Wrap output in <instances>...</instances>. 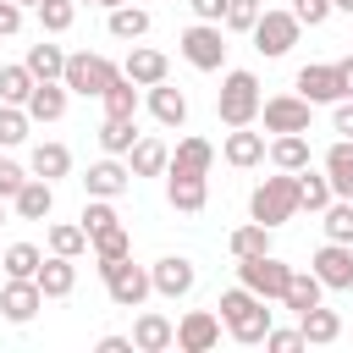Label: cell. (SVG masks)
Returning <instances> with one entry per match:
<instances>
[{
    "label": "cell",
    "mask_w": 353,
    "mask_h": 353,
    "mask_svg": "<svg viewBox=\"0 0 353 353\" xmlns=\"http://www.w3.org/2000/svg\"><path fill=\"white\" fill-rule=\"evenodd\" d=\"M149 116L160 127H182L188 121V94L171 88V83H149Z\"/></svg>",
    "instance_id": "obj_24"
},
{
    "label": "cell",
    "mask_w": 353,
    "mask_h": 353,
    "mask_svg": "<svg viewBox=\"0 0 353 353\" xmlns=\"http://www.w3.org/2000/svg\"><path fill=\"white\" fill-rule=\"evenodd\" d=\"M336 77H342V99H353V55L336 61Z\"/></svg>",
    "instance_id": "obj_52"
},
{
    "label": "cell",
    "mask_w": 353,
    "mask_h": 353,
    "mask_svg": "<svg viewBox=\"0 0 353 353\" xmlns=\"http://www.w3.org/2000/svg\"><path fill=\"white\" fill-rule=\"evenodd\" d=\"M39 265H44V254H39L33 243H11V248L0 254V270H6V276H39Z\"/></svg>",
    "instance_id": "obj_41"
},
{
    "label": "cell",
    "mask_w": 353,
    "mask_h": 353,
    "mask_svg": "<svg viewBox=\"0 0 353 353\" xmlns=\"http://www.w3.org/2000/svg\"><path fill=\"white\" fill-rule=\"evenodd\" d=\"M309 270L320 276L325 292H347V287H353V243H331V237H325V243L314 248Z\"/></svg>",
    "instance_id": "obj_9"
},
{
    "label": "cell",
    "mask_w": 353,
    "mask_h": 353,
    "mask_svg": "<svg viewBox=\"0 0 353 353\" xmlns=\"http://www.w3.org/2000/svg\"><path fill=\"white\" fill-rule=\"evenodd\" d=\"M215 309H221V331H226L232 342H243V347H259V342H265V331L276 325V309H265V298H259V292H248L243 281H237V287H226Z\"/></svg>",
    "instance_id": "obj_1"
},
{
    "label": "cell",
    "mask_w": 353,
    "mask_h": 353,
    "mask_svg": "<svg viewBox=\"0 0 353 353\" xmlns=\"http://www.w3.org/2000/svg\"><path fill=\"white\" fill-rule=\"evenodd\" d=\"M221 154H226V165H237V171H248V165H265V132L232 127V132H226V143H221Z\"/></svg>",
    "instance_id": "obj_20"
},
{
    "label": "cell",
    "mask_w": 353,
    "mask_h": 353,
    "mask_svg": "<svg viewBox=\"0 0 353 353\" xmlns=\"http://www.w3.org/2000/svg\"><path fill=\"white\" fill-rule=\"evenodd\" d=\"M33 11H39V28L44 33H66L77 22V0H39Z\"/></svg>",
    "instance_id": "obj_42"
},
{
    "label": "cell",
    "mask_w": 353,
    "mask_h": 353,
    "mask_svg": "<svg viewBox=\"0 0 353 353\" xmlns=\"http://www.w3.org/2000/svg\"><path fill=\"white\" fill-rule=\"evenodd\" d=\"M215 342H221V314L215 309H188L176 320V347L182 353H210Z\"/></svg>",
    "instance_id": "obj_13"
},
{
    "label": "cell",
    "mask_w": 353,
    "mask_h": 353,
    "mask_svg": "<svg viewBox=\"0 0 353 353\" xmlns=\"http://www.w3.org/2000/svg\"><path fill=\"white\" fill-rule=\"evenodd\" d=\"M50 254H66V259L88 254V232H83V221H55V226H50Z\"/></svg>",
    "instance_id": "obj_36"
},
{
    "label": "cell",
    "mask_w": 353,
    "mask_h": 353,
    "mask_svg": "<svg viewBox=\"0 0 353 353\" xmlns=\"http://www.w3.org/2000/svg\"><path fill=\"white\" fill-rule=\"evenodd\" d=\"M298 331H303V347H325V342H336V336H342V314H336V309H325V303H314V309H303V314H298Z\"/></svg>",
    "instance_id": "obj_22"
},
{
    "label": "cell",
    "mask_w": 353,
    "mask_h": 353,
    "mask_svg": "<svg viewBox=\"0 0 353 353\" xmlns=\"http://www.w3.org/2000/svg\"><path fill=\"white\" fill-rule=\"evenodd\" d=\"M331 11H347L353 17V0H331Z\"/></svg>",
    "instance_id": "obj_54"
},
{
    "label": "cell",
    "mask_w": 353,
    "mask_h": 353,
    "mask_svg": "<svg viewBox=\"0 0 353 353\" xmlns=\"http://www.w3.org/2000/svg\"><path fill=\"white\" fill-rule=\"evenodd\" d=\"M320 226H325L331 243H353V199H331L320 210Z\"/></svg>",
    "instance_id": "obj_39"
},
{
    "label": "cell",
    "mask_w": 353,
    "mask_h": 353,
    "mask_svg": "<svg viewBox=\"0 0 353 353\" xmlns=\"http://www.w3.org/2000/svg\"><path fill=\"white\" fill-rule=\"evenodd\" d=\"M215 116H221V127H254V116H259V77L248 66H237V72L221 77Z\"/></svg>",
    "instance_id": "obj_3"
},
{
    "label": "cell",
    "mask_w": 353,
    "mask_h": 353,
    "mask_svg": "<svg viewBox=\"0 0 353 353\" xmlns=\"http://www.w3.org/2000/svg\"><path fill=\"white\" fill-rule=\"evenodd\" d=\"M33 72L17 61V66H0V105H28V94H33Z\"/></svg>",
    "instance_id": "obj_38"
},
{
    "label": "cell",
    "mask_w": 353,
    "mask_h": 353,
    "mask_svg": "<svg viewBox=\"0 0 353 353\" xmlns=\"http://www.w3.org/2000/svg\"><path fill=\"white\" fill-rule=\"evenodd\" d=\"M28 171H33V176H44V182H61V176L72 171V149H66V143H55V138H44V143H33Z\"/></svg>",
    "instance_id": "obj_25"
},
{
    "label": "cell",
    "mask_w": 353,
    "mask_h": 353,
    "mask_svg": "<svg viewBox=\"0 0 353 353\" xmlns=\"http://www.w3.org/2000/svg\"><path fill=\"white\" fill-rule=\"evenodd\" d=\"M99 353H132V336H99Z\"/></svg>",
    "instance_id": "obj_53"
},
{
    "label": "cell",
    "mask_w": 353,
    "mask_h": 353,
    "mask_svg": "<svg viewBox=\"0 0 353 353\" xmlns=\"http://www.w3.org/2000/svg\"><path fill=\"white\" fill-rule=\"evenodd\" d=\"M210 165H215V143H210V138H182L165 171H188V176H210Z\"/></svg>",
    "instance_id": "obj_29"
},
{
    "label": "cell",
    "mask_w": 353,
    "mask_h": 353,
    "mask_svg": "<svg viewBox=\"0 0 353 353\" xmlns=\"http://www.w3.org/2000/svg\"><path fill=\"white\" fill-rule=\"evenodd\" d=\"M165 199H171V210L199 215L210 204V182L204 176H188V171H165Z\"/></svg>",
    "instance_id": "obj_17"
},
{
    "label": "cell",
    "mask_w": 353,
    "mask_h": 353,
    "mask_svg": "<svg viewBox=\"0 0 353 353\" xmlns=\"http://www.w3.org/2000/svg\"><path fill=\"white\" fill-rule=\"evenodd\" d=\"M127 182H132V171L121 165V154H105V160H94V165L83 171V193H88V199H121Z\"/></svg>",
    "instance_id": "obj_15"
},
{
    "label": "cell",
    "mask_w": 353,
    "mask_h": 353,
    "mask_svg": "<svg viewBox=\"0 0 353 353\" xmlns=\"http://www.w3.org/2000/svg\"><path fill=\"white\" fill-rule=\"evenodd\" d=\"M28 132H33V116H28L22 105H0V149L28 143Z\"/></svg>",
    "instance_id": "obj_40"
},
{
    "label": "cell",
    "mask_w": 353,
    "mask_h": 353,
    "mask_svg": "<svg viewBox=\"0 0 353 353\" xmlns=\"http://www.w3.org/2000/svg\"><path fill=\"white\" fill-rule=\"evenodd\" d=\"M265 154H270L276 171H303V165H309V138H303V132H276V138L265 143Z\"/></svg>",
    "instance_id": "obj_27"
},
{
    "label": "cell",
    "mask_w": 353,
    "mask_h": 353,
    "mask_svg": "<svg viewBox=\"0 0 353 353\" xmlns=\"http://www.w3.org/2000/svg\"><path fill=\"white\" fill-rule=\"evenodd\" d=\"M248 215L259 221V226H287L292 215H298V171H276V176H265L254 193H248Z\"/></svg>",
    "instance_id": "obj_2"
},
{
    "label": "cell",
    "mask_w": 353,
    "mask_h": 353,
    "mask_svg": "<svg viewBox=\"0 0 353 353\" xmlns=\"http://www.w3.org/2000/svg\"><path fill=\"white\" fill-rule=\"evenodd\" d=\"M149 287H154L160 298H188V292L199 287V270H193V259L165 254V259H154V265H149Z\"/></svg>",
    "instance_id": "obj_11"
},
{
    "label": "cell",
    "mask_w": 353,
    "mask_h": 353,
    "mask_svg": "<svg viewBox=\"0 0 353 353\" xmlns=\"http://www.w3.org/2000/svg\"><path fill=\"white\" fill-rule=\"evenodd\" d=\"M99 105H105V116H138V83L121 72V77L99 94Z\"/></svg>",
    "instance_id": "obj_35"
},
{
    "label": "cell",
    "mask_w": 353,
    "mask_h": 353,
    "mask_svg": "<svg viewBox=\"0 0 353 353\" xmlns=\"http://www.w3.org/2000/svg\"><path fill=\"white\" fill-rule=\"evenodd\" d=\"M99 276H105V292H110L116 309H143V298L154 292L149 265H132V254L127 259H99Z\"/></svg>",
    "instance_id": "obj_5"
},
{
    "label": "cell",
    "mask_w": 353,
    "mask_h": 353,
    "mask_svg": "<svg viewBox=\"0 0 353 353\" xmlns=\"http://www.w3.org/2000/svg\"><path fill=\"white\" fill-rule=\"evenodd\" d=\"M22 66H28V72H33L39 83H55V77L66 72V50H61V44H44V39H39V44H28V61H22Z\"/></svg>",
    "instance_id": "obj_32"
},
{
    "label": "cell",
    "mask_w": 353,
    "mask_h": 353,
    "mask_svg": "<svg viewBox=\"0 0 353 353\" xmlns=\"http://www.w3.org/2000/svg\"><path fill=\"white\" fill-rule=\"evenodd\" d=\"M33 121H61L66 116V83L55 77V83H33V94H28V105H22Z\"/></svg>",
    "instance_id": "obj_26"
},
{
    "label": "cell",
    "mask_w": 353,
    "mask_h": 353,
    "mask_svg": "<svg viewBox=\"0 0 353 353\" xmlns=\"http://www.w3.org/2000/svg\"><path fill=\"white\" fill-rule=\"evenodd\" d=\"M188 6H193L199 22H221V17H226V0H188Z\"/></svg>",
    "instance_id": "obj_51"
},
{
    "label": "cell",
    "mask_w": 353,
    "mask_h": 353,
    "mask_svg": "<svg viewBox=\"0 0 353 353\" xmlns=\"http://www.w3.org/2000/svg\"><path fill=\"white\" fill-rule=\"evenodd\" d=\"M331 199H336V193H331V176L303 165V171H298V210H314V215H320Z\"/></svg>",
    "instance_id": "obj_33"
},
{
    "label": "cell",
    "mask_w": 353,
    "mask_h": 353,
    "mask_svg": "<svg viewBox=\"0 0 353 353\" xmlns=\"http://www.w3.org/2000/svg\"><path fill=\"white\" fill-rule=\"evenodd\" d=\"M116 77H121V66H116L110 55H94V50H77V55H66V72H61L66 94H83V99H99V94H105Z\"/></svg>",
    "instance_id": "obj_4"
},
{
    "label": "cell",
    "mask_w": 353,
    "mask_h": 353,
    "mask_svg": "<svg viewBox=\"0 0 353 353\" xmlns=\"http://www.w3.org/2000/svg\"><path fill=\"white\" fill-rule=\"evenodd\" d=\"M17 28H22V6L17 0H0V39H11Z\"/></svg>",
    "instance_id": "obj_49"
},
{
    "label": "cell",
    "mask_w": 353,
    "mask_h": 353,
    "mask_svg": "<svg viewBox=\"0 0 353 353\" xmlns=\"http://www.w3.org/2000/svg\"><path fill=\"white\" fill-rule=\"evenodd\" d=\"M121 72H127L138 88H149V83H165L171 61H165L160 50H149V44H132V50H127V61H121Z\"/></svg>",
    "instance_id": "obj_19"
},
{
    "label": "cell",
    "mask_w": 353,
    "mask_h": 353,
    "mask_svg": "<svg viewBox=\"0 0 353 353\" xmlns=\"http://www.w3.org/2000/svg\"><path fill=\"white\" fill-rule=\"evenodd\" d=\"M176 50H182V61H188L193 72H221V61H226L221 22H193V28L176 39Z\"/></svg>",
    "instance_id": "obj_8"
},
{
    "label": "cell",
    "mask_w": 353,
    "mask_h": 353,
    "mask_svg": "<svg viewBox=\"0 0 353 353\" xmlns=\"http://www.w3.org/2000/svg\"><path fill=\"white\" fill-rule=\"evenodd\" d=\"M165 165H171V149H165L160 138H138V143L127 149V171H132V176H165Z\"/></svg>",
    "instance_id": "obj_28"
},
{
    "label": "cell",
    "mask_w": 353,
    "mask_h": 353,
    "mask_svg": "<svg viewBox=\"0 0 353 353\" xmlns=\"http://www.w3.org/2000/svg\"><path fill=\"white\" fill-rule=\"evenodd\" d=\"M11 210H17L22 221H50V210H55V182H44V176L28 171V182L11 193Z\"/></svg>",
    "instance_id": "obj_16"
},
{
    "label": "cell",
    "mask_w": 353,
    "mask_h": 353,
    "mask_svg": "<svg viewBox=\"0 0 353 353\" xmlns=\"http://www.w3.org/2000/svg\"><path fill=\"white\" fill-rule=\"evenodd\" d=\"M77 6H88V0H77Z\"/></svg>",
    "instance_id": "obj_58"
},
{
    "label": "cell",
    "mask_w": 353,
    "mask_h": 353,
    "mask_svg": "<svg viewBox=\"0 0 353 353\" xmlns=\"http://www.w3.org/2000/svg\"><path fill=\"white\" fill-rule=\"evenodd\" d=\"M320 171L331 176V193L336 199H353V138H336L320 160Z\"/></svg>",
    "instance_id": "obj_23"
},
{
    "label": "cell",
    "mask_w": 353,
    "mask_h": 353,
    "mask_svg": "<svg viewBox=\"0 0 353 353\" xmlns=\"http://www.w3.org/2000/svg\"><path fill=\"white\" fill-rule=\"evenodd\" d=\"M88 248H94V259H127L132 254V232L127 226H110V232L88 237Z\"/></svg>",
    "instance_id": "obj_44"
},
{
    "label": "cell",
    "mask_w": 353,
    "mask_h": 353,
    "mask_svg": "<svg viewBox=\"0 0 353 353\" xmlns=\"http://www.w3.org/2000/svg\"><path fill=\"white\" fill-rule=\"evenodd\" d=\"M17 6H39V0H17Z\"/></svg>",
    "instance_id": "obj_57"
},
{
    "label": "cell",
    "mask_w": 353,
    "mask_h": 353,
    "mask_svg": "<svg viewBox=\"0 0 353 353\" xmlns=\"http://www.w3.org/2000/svg\"><path fill=\"white\" fill-rule=\"evenodd\" d=\"M39 309H44L39 281H33V276H6V287H0V314H6L11 325H28Z\"/></svg>",
    "instance_id": "obj_12"
},
{
    "label": "cell",
    "mask_w": 353,
    "mask_h": 353,
    "mask_svg": "<svg viewBox=\"0 0 353 353\" xmlns=\"http://www.w3.org/2000/svg\"><path fill=\"white\" fill-rule=\"evenodd\" d=\"M226 248H232V259H248V254H270V226L248 221V226H237V232L226 237Z\"/></svg>",
    "instance_id": "obj_37"
},
{
    "label": "cell",
    "mask_w": 353,
    "mask_h": 353,
    "mask_svg": "<svg viewBox=\"0 0 353 353\" xmlns=\"http://www.w3.org/2000/svg\"><path fill=\"white\" fill-rule=\"evenodd\" d=\"M248 33H254V50H259L265 61H281V55L298 44L303 22H298L292 11H276V6H265V11H259V22H254Z\"/></svg>",
    "instance_id": "obj_6"
},
{
    "label": "cell",
    "mask_w": 353,
    "mask_h": 353,
    "mask_svg": "<svg viewBox=\"0 0 353 353\" xmlns=\"http://www.w3.org/2000/svg\"><path fill=\"white\" fill-rule=\"evenodd\" d=\"M110 226H121L116 199H88V204H83V232H88V237H99V232H110Z\"/></svg>",
    "instance_id": "obj_43"
},
{
    "label": "cell",
    "mask_w": 353,
    "mask_h": 353,
    "mask_svg": "<svg viewBox=\"0 0 353 353\" xmlns=\"http://www.w3.org/2000/svg\"><path fill=\"white\" fill-rule=\"evenodd\" d=\"M325 298V287H320V276L314 270H292L287 276V292H281V309H292V314H303V309H314Z\"/></svg>",
    "instance_id": "obj_30"
},
{
    "label": "cell",
    "mask_w": 353,
    "mask_h": 353,
    "mask_svg": "<svg viewBox=\"0 0 353 353\" xmlns=\"http://www.w3.org/2000/svg\"><path fill=\"white\" fill-rule=\"evenodd\" d=\"M22 182H28V171H22L17 160H0V199H6V204H11V193H17Z\"/></svg>",
    "instance_id": "obj_48"
},
{
    "label": "cell",
    "mask_w": 353,
    "mask_h": 353,
    "mask_svg": "<svg viewBox=\"0 0 353 353\" xmlns=\"http://www.w3.org/2000/svg\"><path fill=\"white\" fill-rule=\"evenodd\" d=\"M287 276H292V265L276 259V254H248V259H237V281H243L248 292H259L265 303H281Z\"/></svg>",
    "instance_id": "obj_7"
},
{
    "label": "cell",
    "mask_w": 353,
    "mask_h": 353,
    "mask_svg": "<svg viewBox=\"0 0 353 353\" xmlns=\"http://www.w3.org/2000/svg\"><path fill=\"white\" fill-rule=\"evenodd\" d=\"M88 6H105V11H110V6H121V0H88Z\"/></svg>",
    "instance_id": "obj_55"
},
{
    "label": "cell",
    "mask_w": 353,
    "mask_h": 353,
    "mask_svg": "<svg viewBox=\"0 0 353 353\" xmlns=\"http://www.w3.org/2000/svg\"><path fill=\"white\" fill-rule=\"evenodd\" d=\"M265 347H270V353H298V347H303V331H298V325H270V331H265Z\"/></svg>",
    "instance_id": "obj_46"
},
{
    "label": "cell",
    "mask_w": 353,
    "mask_h": 353,
    "mask_svg": "<svg viewBox=\"0 0 353 353\" xmlns=\"http://www.w3.org/2000/svg\"><path fill=\"white\" fill-rule=\"evenodd\" d=\"M132 143H138L132 116H105V121H99V149H105V154H127Z\"/></svg>",
    "instance_id": "obj_34"
},
{
    "label": "cell",
    "mask_w": 353,
    "mask_h": 353,
    "mask_svg": "<svg viewBox=\"0 0 353 353\" xmlns=\"http://www.w3.org/2000/svg\"><path fill=\"white\" fill-rule=\"evenodd\" d=\"M259 11H265V0H226L221 28H226V33H248V28L259 22Z\"/></svg>",
    "instance_id": "obj_45"
},
{
    "label": "cell",
    "mask_w": 353,
    "mask_h": 353,
    "mask_svg": "<svg viewBox=\"0 0 353 353\" xmlns=\"http://www.w3.org/2000/svg\"><path fill=\"white\" fill-rule=\"evenodd\" d=\"M132 347H138V353H165V347H176V325H171L165 314L143 309V314L132 320Z\"/></svg>",
    "instance_id": "obj_18"
},
{
    "label": "cell",
    "mask_w": 353,
    "mask_h": 353,
    "mask_svg": "<svg viewBox=\"0 0 353 353\" xmlns=\"http://www.w3.org/2000/svg\"><path fill=\"white\" fill-rule=\"evenodd\" d=\"M292 17L309 22V28H320V22L331 17V0H292Z\"/></svg>",
    "instance_id": "obj_47"
},
{
    "label": "cell",
    "mask_w": 353,
    "mask_h": 353,
    "mask_svg": "<svg viewBox=\"0 0 353 353\" xmlns=\"http://www.w3.org/2000/svg\"><path fill=\"white\" fill-rule=\"evenodd\" d=\"M105 28H110V39H143V33H149V11L121 0V6L105 11Z\"/></svg>",
    "instance_id": "obj_31"
},
{
    "label": "cell",
    "mask_w": 353,
    "mask_h": 353,
    "mask_svg": "<svg viewBox=\"0 0 353 353\" xmlns=\"http://www.w3.org/2000/svg\"><path fill=\"white\" fill-rule=\"evenodd\" d=\"M39 292L44 298H72V287H77V259H66V254H50L44 265H39Z\"/></svg>",
    "instance_id": "obj_21"
},
{
    "label": "cell",
    "mask_w": 353,
    "mask_h": 353,
    "mask_svg": "<svg viewBox=\"0 0 353 353\" xmlns=\"http://www.w3.org/2000/svg\"><path fill=\"white\" fill-rule=\"evenodd\" d=\"M298 94H303L309 105H336V99H342L336 61H309V66H298Z\"/></svg>",
    "instance_id": "obj_14"
},
{
    "label": "cell",
    "mask_w": 353,
    "mask_h": 353,
    "mask_svg": "<svg viewBox=\"0 0 353 353\" xmlns=\"http://www.w3.org/2000/svg\"><path fill=\"white\" fill-rule=\"evenodd\" d=\"M0 226H6V199H0Z\"/></svg>",
    "instance_id": "obj_56"
},
{
    "label": "cell",
    "mask_w": 353,
    "mask_h": 353,
    "mask_svg": "<svg viewBox=\"0 0 353 353\" xmlns=\"http://www.w3.org/2000/svg\"><path fill=\"white\" fill-rule=\"evenodd\" d=\"M331 127H336L342 138H353V99H336V110H331Z\"/></svg>",
    "instance_id": "obj_50"
},
{
    "label": "cell",
    "mask_w": 353,
    "mask_h": 353,
    "mask_svg": "<svg viewBox=\"0 0 353 353\" xmlns=\"http://www.w3.org/2000/svg\"><path fill=\"white\" fill-rule=\"evenodd\" d=\"M259 116H265V132H309L314 105L303 94H270V99H259Z\"/></svg>",
    "instance_id": "obj_10"
}]
</instances>
